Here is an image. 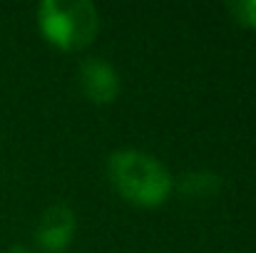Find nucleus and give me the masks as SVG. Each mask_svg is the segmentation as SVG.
<instances>
[{"label": "nucleus", "mask_w": 256, "mask_h": 253, "mask_svg": "<svg viewBox=\"0 0 256 253\" xmlns=\"http://www.w3.org/2000/svg\"><path fill=\"white\" fill-rule=\"evenodd\" d=\"M219 176L212 171H192L186 176H182L179 181V191L184 196H194V199H206L214 196L219 191Z\"/></svg>", "instance_id": "obj_5"}, {"label": "nucleus", "mask_w": 256, "mask_h": 253, "mask_svg": "<svg viewBox=\"0 0 256 253\" xmlns=\"http://www.w3.org/2000/svg\"><path fill=\"white\" fill-rule=\"evenodd\" d=\"M72 234H75V214H72V209L58 204V206L45 209V214L40 216L35 239H38L40 249L58 253L68 249V244L72 241Z\"/></svg>", "instance_id": "obj_3"}, {"label": "nucleus", "mask_w": 256, "mask_h": 253, "mask_svg": "<svg viewBox=\"0 0 256 253\" xmlns=\"http://www.w3.org/2000/svg\"><path fill=\"white\" fill-rule=\"evenodd\" d=\"M80 84L82 92L97 104H110L120 94V75L102 57H87L80 65Z\"/></svg>", "instance_id": "obj_4"}, {"label": "nucleus", "mask_w": 256, "mask_h": 253, "mask_svg": "<svg viewBox=\"0 0 256 253\" xmlns=\"http://www.w3.org/2000/svg\"><path fill=\"white\" fill-rule=\"evenodd\" d=\"M42 35L62 50H82L100 30L97 7L87 0H45L38 7Z\"/></svg>", "instance_id": "obj_2"}, {"label": "nucleus", "mask_w": 256, "mask_h": 253, "mask_svg": "<svg viewBox=\"0 0 256 253\" xmlns=\"http://www.w3.org/2000/svg\"><path fill=\"white\" fill-rule=\"evenodd\" d=\"M110 181L132 204L160 206L172 191V176L162 162L140 149H120L107 162Z\"/></svg>", "instance_id": "obj_1"}, {"label": "nucleus", "mask_w": 256, "mask_h": 253, "mask_svg": "<svg viewBox=\"0 0 256 253\" xmlns=\"http://www.w3.org/2000/svg\"><path fill=\"white\" fill-rule=\"evenodd\" d=\"M10 253H28V251H25L22 246H15V249H12V251H10Z\"/></svg>", "instance_id": "obj_7"}, {"label": "nucleus", "mask_w": 256, "mask_h": 253, "mask_svg": "<svg viewBox=\"0 0 256 253\" xmlns=\"http://www.w3.org/2000/svg\"><path fill=\"white\" fill-rule=\"evenodd\" d=\"M226 10L242 22V25H249L256 27V0H242V2H229Z\"/></svg>", "instance_id": "obj_6"}]
</instances>
